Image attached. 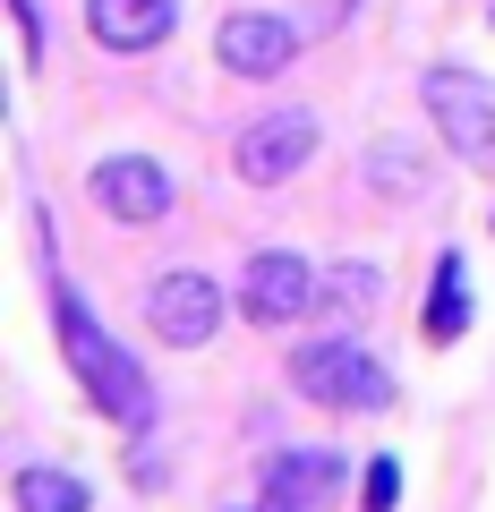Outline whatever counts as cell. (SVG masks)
Segmentation results:
<instances>
[{
    "mask_svg": "<svg viewBox=\"0 0 495 512\" xmlns=\"http://www.w3.org/2000/svg\"><path fill=\"white\" fill-rule=\"evenodd\" d=\"M52 316H60V350H69L77 384H86V402L103 410V419H120V427H137V436H146V427H154V384H146V367H137L129 350L94 325V308L69 291V282L52 291Z\"/></svg>",
    "mask_w": 495,
    "mask_h": 512,
    "instance_id": "1",
    "label": "cell"
},
{
    "mask_svg": "<svg viewBox=\"0 0 495 512\" xmlns=\"http://www.w3.org/2000/svg\"><path fill=\"white\" fill-rule=\"evenodd\" d=\"M291 384L325 410H350V419H376L393 410V367L359 342V333H325V342H299L291 350Z\"/></svg>",
    "mask_w": 495,
    "mask_h": 512,
    "instance_id": "2",
    "label": "cell"
},
{
    "mask_svg": "<svg viewBox=\"0 0 495 512\" xmlns=\"http://www.w3.org/2000/svg\"><path fill=\"white\" fill-rule=\"evenodd\" d=\"M419 94H427L436 137L461 154V163H495V77L461 69V60H436V69L419 77Z\"/></svg>",
    "mask_w": 495,
    "mask_h": 512,
    "instance_id": "3",
    "label": "cell"
},
{
    "mask_svg": "<svg viewBox=\"0 0 495 512\" xmlns=\"http://www.w3.org/2000/svg\"><path fill=\"white\" fill-rule=\"evenodd\" d=\"M316 137H325V128H316V111H265V120L239 128L231 163H239V180H248V188H282V180H299V171H308Z\"/></svg>",
    "mask_w": 495,
    "mask_h": 512,
    "instance_id": "4",
    "label": "cell"
},
{
    "mask_svg": "<svg viewBox=\"0 0 495 512\" xmlns=\"http://www.w3.org/2000/svg\"><path fill=\"white\" fill-rule=\"evenodd\" d=\"M146 316H154V333H163L171 350H205L222 333V282L205 274V265H171V274H154Z\"/></svg>",
    "mask_w": 495,
    "mask_h": 512,
    "instance_id": "5",
    "label": "cell"
},
{
    "mask_svg": "<svg viewBox=\"0 0 495 512\" xmlns=\"http://www.w3.org/2000/svg\"><path fill=\"white\" fill-rule=\"evenodd\" d=\"M316 299H325V282H316V265L308 256H291V248H265V256H248V274H239V316L248 325H291V316H308Z\"/></svg>",
    "mask_w": 495,
    "mask_h": 512,
    "instance_id": "6",
    "label": "cell"
},
{
    "mask_svg": "<svg viewBox=\"0 0 495 512\" xmlns=\"http://www.w3.org/2000/svg\"><path fill=\"white\" fill-rule=\"evenodd\" d=\"M86 197L103 205L111 222H163L171 214V171L154 154H103L86 180Z\"/></svg>",
    "mask_w": 495,
    "mask_h": 512,
    "instance_id": "7",
    "label": "cell"
},
{
    "mask_svg": "<svg viewBox=\"0 0 495 512\" xmlns=\"http://www.w3.org/2000/svg\"><path fill=\"white\" fill-rule=\"evenodd\" d=\"M214 60H222L231 77H282V69L299 60V26L274 18V9H231L222 35H214Z\"/></svg>",
    "mask_w": 495,
    "mask_h": 512,
    "instance_id": "8",
    "label": "cell"
},
{
    "mask_svg": "<svg viewBox=\"0 0 495 512\" xmlns=\"http://www.w3.org/2000/svg\"><path fill=\"white\" fill-rule=\"evenodd\" d=\"M86 26L103 52H154L171 35V0H86Z\"/></svg>",
    "mask_w": 495,
    "mask_h": 512,
    "instance_id": "9",
    "label": "cell"
},
{
    "mask_svg": "<svg viewBox=\"0 0 495 512\" xmlns=\"http://www.w3.org/2000/svg\"><path fill=\"white\" fill-rule=\"evenodd\" d=\"M333 478H342L333 453H274L265 461V504L274 512H316L333 495Z\"/></svg>",
    "mask_w": 495,
    "mask_h": 512,
    "instance_id": "10",
    "label": "cell"
},
{
    "mask_svg": "<svg viewBox=\"0 0 495 512\" xmlns=\"http://www.w3.org/2000/svg\"><path fill=\"white\" fill-rule=\"evenodd\" d=\"M9 495H18V512H86L94 495H86V478H69V470H18L9 478Z\"/></svg>",
    "mask_w": 495,
    "mask_h": 512,
    "instance_id": "11",
    "label": "cell"
},
{
    "mask_svg": "<svg viewBox=\"0 0 495 512\" xmlns=\"http://www.w3.org/2000/svg\"><path fill=\"white\" fill-rule=\"evenodd\" d=\"M470 299H461V256H436V299H427V342H461Z\"/></svg>",
    "mask_w": 495,
    "mask_h": 512,
    "instance_id": "12",
    "label": "cell"
},
{
    "mask_svg": "<svg viewBox=\"0 0 495 512\" xmlns=\"http://www.w3.org/2000/svg\"><path fill=\"white\" fill-rule=\"evenodd\" d=\"M367 171H376L385 188H427V163H419V154H402V146H376V154H367Z\"/></svg>",
    "mask_w": 495,
    "mask_h": 512,
    "instance_id": "13",
    "label": "cell"
},
{
    "mask_svg": "<svg viewBox=\"0 0 495 512\" xmlns=\"http://www.w3.org/2000/svg\"><path fill=\"white\" fill-rule=\"evenodd\" d=\"M333 308H376V265H342V274L325 282Z\"/></svg>",
    "mask_w": 495,
    "mask_h": 512,
    "instance_id": "14",
    "label": "cell"
},
{
    "mask_svg": "<svg viewBox=\"0 0 495 512\" xmlns=\"http://www.w3.org/2000/svg\"><path fill=\"white\" fill-rule=\"evenodd\" d=\"M359 504H367V512H393V504H402V461H367Z\"/></svg>",
    "mask_w": 495,
    "mask_h": 512,
    "instance_id": "15",
    "label": "cell"
},
{
    "mask_svg": "<svg viewBox=\"0 0 495 512\" xmlns=\"http://www.w3.org/2000/svg\"><path fill=\"white\" fill-rule=\"evenodd\" d=\"M9 18H18V69H43V9L35 0H9Z\"/></svg>",
    "mask_w": 495,
    "mask_h": 512,
    "instance_id": "16",
    "label": "cell"
},
{
    "mask_svg": "<svg viewBox=\"0 0 495 512\" xmlns=\"http://www.w3.org/2000/svg\"><path fill=\"white\" fill-rule=\"evenodd\" d=\"M265 512H274V504H265Z\"/></svg>",
    "mask_w": 495,
    "mask_h": 512,
    "instance_id": "17",
    "label": "cell"
}]
</instances>
